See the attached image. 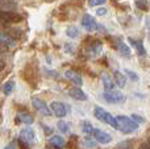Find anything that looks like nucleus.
Masks as SVG:
<instances>
[{
    "mask_svg": "<svg viewBox=\"0 0 150 149\" xmlns=\"http://www.w3.org/2000/svg\"><path fill=\"white\" fill-rule=\"evenodd\" d=\"M117 49H119V52L121 53L122 55H130V49H129V46H128L125 42H122V41H117Z\"/></svg>",
    "mask_w": 150,
    "mask_h": 149,
    "instance_id": "obj_18",
    "label": "nucleus"
},
{
    "mask_svg": "<svg viewBox=\"0 0 150 149\" xmlns=\"http://www.w3.org/2000/svg\"><path fill=\"white\" fill-rule=\"evenodd\" d=\"M129 149H130V148H129Z\"/></svg>",
    "mask_w": 150,
    "mask_h": 149,
    "instance_id": "obj_36",
    "label": "nucleus"
},
{
    "mask_svg": "<svg viewBox=\"0 0 150 149\" xmlns=\"http://www.w3.org/2000/svg\"><path fill=\"white\" fill-rule=\"evenodd\" d=\"M132 120L133 121H136V123H144V121H145V119L144 118H141V116H138V115H136V114H133L132 115Z\"/></svg>",
    "mask_w": 150,
    "mask_h": 149,
    "instance_id": "obj_28",
    "label": "nucleus"
},
{
    "mask_svg": "<svg viewBox=\"0 0 150 149\" xmlns=\"http://www.w3.org/2000/svg\"><path fill=\"white\" fill-rule=\"evenodd\" d=\"M95 118L98 119V120H100V121H103V123L111 126L112 128L117 129L116 118H115V116H112L111 114H109L108 111H105L104 108H101V107H96L95 108Z\"/></svg>",
    "mask_w": 150,
    "mask_h": 149,
    "instance_id": "obj_2",
    "label": "nucleus"
},
{
    "mask_svg": "<svg viewBox=\"0 0 150 149\" xmlns=\"http://www.w3.org/2000/svg\"><path fill=\"white\" fill-rule=\"evenodd\" d=\"M65 75H66V78L67 79H70L71 82H74L76 86H82L83 84V79H82V77L79 75L78 73H75V71L73 70H67L65 73Z\"/></svg>",
    "mask_w": 150,
    "mask_h": 149,
    "instance_id": "obj_12",
    "label": "nucleus"
},
{
    "mask_svg": "<svg viewBox=\"0 0 150 149\" xmlns=\"http://www.w3.org/2000/svg\"><path fill=\"white\" fill-rule=\"evenodd\" d=\"M148 144L150 145V137H149V140H148Z\"/></svg>",
    "mask_w": 150,
    "mask_h": 149,
    "instance_id": "obj_35",
    "label": "nucleus"
},
{
    "mask_svg": "<svg viewBox=\"0 0 150 149\" xmlns=\"http://www.w3.org/2000/svg\"><path fill=\"white\" fill-rule=\"evenodd\" d=\"M4 67H5V62L3 60H0V71L4 70Z\"/></svg>",
    "mask_w": 150,
    "mask_h": 149,
    "instance_id": "obj_34",
    "label": "nucleus"
},
{
    "mask_svg": "<svg viewBox=\"0 0 150 149\" xmlns=\"http://www.w3.org/2000/svg\"><path fill=\"white\" fill-rule=\"evenodd\" d=\"M115 77V82H116V84L119 87H124L125 83H127V78H125V75L122 73H120V71H115L113 74Z\"/></svg>",
    "mask_w": 150,
    "mask_h": 149,
    "instance_id": "obj_15",
    "label": "nucleus"
},
{
    "mask_svg": "<svg viewBox=\"0 0 150 149\" xmlns=\"http://www.w3.org/2000/svg\"><path fill=\"white\" fill-rule=\"evenodd\" d=\"M17 120H18V121H23V123H25V124H32V123L34 121V119H33V116L29 115V114L21 112V114H18Z\"/></svg>",
    "mask_w": 150,
    "mask_h": 149,
    "instance_id": "obj_17",
    "label": "nucleus"
},
{
    "mask_svg": "<svg viewBox=\"0 0 150 149\" xmlns=\"http://www.w3.org/2000/svg\"><path fill=\"white\" fill-rule=\"evenodd\" d=\"M82 25L84 29H87L88 32H93L98 29V23L95 21V18L91 15H84L82 18Z\"/></svg>",
    "mask_w": 150,
    "mask_h": 149,
    "instance_id": "obj_6",
    "label": "nucleus"
},
{
    "mask_svg": "<svg viewBox=\"0 0 150 149\" xmlns=\"http://www.w3.org/2000/svg\"><path fill=\"white\" fill-rule=\"evenodd\" d=\"M82 131L84 132V135H92V132H93L92 124H90L88 121H83L82 123Z\"/></svg>",
    "mask_w": 150,
    "mask_h": 149,
    "instance_id": "obj_20",
    "label": "nucleus"
},
{
    "mask_svg": "<svg viewBox=\"0 0 150 149\" xmlns=\"http://www.w3.org/2000/svg\"><path fill=\"white\" fill-rule=\"evenodd\" d=\"M4 149H16V144H15V143H11V144L7 145Z\"/></svg>",
    "mask_w": 150,
    "mask_h": 149,
    "instance_id": "obj_33",
    "label": "nucleus"
},
{
    "mask_svg": "<svg viewBox=\"0 0 150 149\" xmlns=\"http://www.w3.org/2000/svg\"><path fill=\"white\" fill-rule=\"evenodd\" d=\"M125 74H127V75L129 77L132 81H138V75L136 73H133L132 70H128V69H127V70H125Z\"/></svg>",
    "mask_w": 150,
    "mask_h": 149,
    "instance_id": "obj_25",
    "label": "nucleus"
},
{
    "mask_svg": "<svg viewBox=\"0 0 150 149\" xmlns=\"http://www.w3.org/2000/svg\"><path fill=\"white\" fill-rule=\"evenodd\" d=\"M13 87H15V82H13V81H9V82H7V83L4 84V87H3V91H4L5 95H9L11 92H12Z\"/></svg>",
    "mask_w": 150,
    "mask_h": 149,
    "instance_id": "obj_21",
    "label": "nucleus"
},
{
    "mask_svg": "<svg viewBox=\"0 0 150 149\" xmlns=\"http://www.w3.org/2000/svg\"><path fill=\"white\" fill-rule=\"evenodd\" d=\"M78 33H79V31H78L76 26H69V28L66 29V34H67L69 37H71V38L76 37V36H78Z\"/></svg>",
    "mask_w": 150,
    "mask_h": 149,
    "instance_id": "obj_22",
    "label": "nucleus"
},
{
    "mask_svg": "<svg viewBox=\"0 0 150 149\" xmlns=\"http://www.w3.org/2000/svg\"><path fill=\"white\" fill-rule=\"evenodd\" d=\"M7 52H8V46L0 44V54H3V53H7Z\"/></svg>",
    "mask_w": 150,
    "mask_h": 149,
    "instance_id": "obj_30",
    "label": "nucleus"
},
{
    "mask_svg": "<svg viewBox=\"0 0 150 149\" xmlns=\"http://www.w3.org/2000/svg\"><path fill=\"white\" fill-rule=\"evenodd\" d=\"M69 95L76 100H86L87 99V95H86L84 92H83V90L79 89V87H73V89H70L69 90Z\"/></svg>",
    "mask_w": 150,
    "mask_h": 149,
    "instance_id": "obj_11",
    "label": "nucleus"
},
{
    "mask_svg": "<svg viewBox=\"0 0 150 149\" xmlns=\"http://www.w3.org/2000/svg\"><path fill=\"white\" fill-rule=\"evenodd\" d=\"M146 4H148V3L144 1V0H137V1H136V5H137L140 9H145V11L148 9V5Z\"/></svg>",
    "mask_w": 150,
    "mask_h": 149,
    "instance_id": "obj_27",
    "label": "nucleus"
},
{
    "mask_svg": "<svg viewBox=\"0 0 150 149\" xmlns=\"http://www.w3.org/2000/svg\"><path fill=\"white\" fill-rule=\"evenodd\" d=\"M32 102H33L34 108H36L37 111H40V114H42V115H45V116L50 115V110H49V107L46 106V103H45L44 100H41L40 98H33Z\"/></svg>",
    "mask_w": 150,
    "mask_h": 149,
    "instance_id": "obj_7",
    "label": "nucleus"
},
{
    "mask_svg": "<svg viewBox=\"0 0 150 149\" xmlns=\"http://www.w3.org/2000/svg\"><path fill=\"white\" fill-rule=\"evenodd\" d=\"M34 139H36V136H34V132H33V129H32V128H25V129H23V131H21L20 140L25 141L26 144H33Z\"/></svg>",
    "mask_w": 150,
    "mask_h": 149,
    "instance_id": "obj_9",
    "label": "nucleus"
},
{
    "mask_svg": "<svg viewBox=\"0 0 150 149\" xmlns=\"http://www.w3.org/2000/svg\"><path fill=\"white\" fill-rule=\"evenodd\" d=\"M96 13H98L99 16H103V15H105V13H107V9H105V8H99Z\"/></svg>",
    "mask_w": 150,
    "mask_h": 149,
    "instance_id": "obj_31",
    "label": "nucleus"
},
{
    "mask_svg": "<svg viewBox=\"0 0 150 149\" xmlns=\"http://www.w3.org/2000/svg\"><path fill=\"white\" fill-rule=\"evenodd\" d=\"M138 149H150V145L148 144V143H142V144L140 145V148Z\"/></svg>",
    "mask_w": 150,
    "mask_h": 149,
    "instance_id": "obj_32",
    "label": "nucleus"
},
{
    "mask_svg": "<svg viewBox=\"0 0 150 149\" xmlns=\"http://www.w3.org/2000/svg\"><path fill=\"white\" fill-rule=\"evenodd\" d=\"M20 145H21V149H30L29 144H26V143L23 141V140H20Z\"/></svg>",
    "mask_w": 150,
    "mask_h": 149,
    "instance_id": "obj_29",
    "label": "nucleus"
},
{
    "mask_svg": "<svg viewBox=\"0 0 150 149\" xmlns=\"http://www.w3.org/2000/svg\"><path fill=\"white\" fill-rule=\"evenodd\" d=\"M17 9V3L15 0H0V11L15 12Z\"/></svg>",
    "mask_w": 150,
    "mask_h": 149,
    "instance_id": "obj_10",
    "label": "nucleus"
},
{
    "mask_svg": "<svg viewBox=\"0 0 150 149\" xmlns=\"http://www.w3.org/2000/svg\"><path fill=\"white\" fill-rule=\"evenodd\" d=\"M101 81H103V86H104V89H105V91H112V90H115L116 83H115L113 79H112L109 75L104 74L103 78H101Z\"/></svg>",
    "mask_w": 150,
    "mask_h": 149,
    "instance_id": "obj_14",
    "label": "nucleus"
},
{
    "mask_svg": "<svg viewBox=\"0 0 150 149\" xmlns=\"http://www.w3.org/2000/svg\"><path fill=\"white\" fill-rule=\"evenodd\" d=\"M57 127H58V129H59L62 133H67V132H69V124L66 123V121L59 120L57 123Z\"/></svg>",
    "mask_w": 150,
    "mask_h": 149,
    "instance_id": "obj_23",
    "label": "nucleus"
},
{
    "mask_svg": "<svg viewBox=\"0 0 150 149\" xmlns=\"http://www.w3.org/2000/svg\"><path fill=\"white\" fill-rule=\"evenodd\" d=\"M104 99L108 103H121L125 100V96L122 92L116 91V90H112V91H105L103 94Z\"/></svg>",
    "mask_w": 150,
    "mask_h": 149,
    "instance_id": "obj_4",
    "label": "nucleus"
},
{
    "mask_svg": "<svg viewBox=\"0 0 150 149\" xmlns=\"http://www.w3.org/2000/svg\"><path fill=\"white\" fill-rule=\"evenodd\" d=\"M92 136L95 137V140L98 143H100V144H108V143H111V140H112L111 135L107 133V132H104V131H101V129H95L93 128Z\"/></svg>",
    "mask_w": 150,
    "mask_h": 149,
    "instance_id": "obj_5",
    "label": "nucleus"
},
{
    "mask_svg": "<svg viewBox=\"0 0 150 149\" xmlns=\"http://www.w3.org/2000/svg\"><path fill=\"white\" fill-rule=\"evenodd\" d=\"M0 44L5 45V46H8V48H11V46H15L16 41H15V38H12V37H11L8 33L0 32Z\"/></svg>",
    "mask_w": 150,
    "mask_h": 149,
    "instance_id": "obj_13",
    "label": "nucleus"
},
{
    "mask_svg": "<svg viewBox=\"0 0 150 149\" xmlns=\"http://www.w3.org/2000/svg\"><path fill=\"white\" fill-rule=\"evenodd\" d=\"M129 41L136 46V49H137V52H138V54H140V55H145L146 54L145 48H144V45H142V42H141V41H134L133 38H129Z\"/></svg>",
    "mask_w": 150,
    "mask_h": 149,
    "instance_id": "obj_19",
    "label": "nucleus"
},
{
    "mask_svg": "<svg viewBox=\"0 0 150 149\" xmlns=\"http://www.w3.org/2000/svg\"><path fill=\"white\" fill-rule=\"evenodd\" d=\"M83 144H84V147L87 148H95L96 147V141L92 139H88V137H86L84 140H83Z\"/></svg>",
    "mask_w": 150,
    "mask_h": 149,
    "instance_id": "obj_24",
    "label": "nucleus"
},
{
    "mask_svg": "<svg viewBox=\"0 0 150 149\" xmlns=\"http://www.w3.org/2000/svg\"><path fill=\"white\" fill-rule=\"evenodd\" d=\"M50 144L55 148H63V145H65V139L61 136H53V137H50Z\"/></svg>",
    "mask_w": 150,
    "mask_h": 149,
    "instance_id": "obj_16",
    "label": "nucleus"
},
{
    "mask_svg": "<svg viewBox=\"0 0 150 149\" xmlns=\"http://www.w3.org/2000/svg\"><path fill=\"white\" fill-rule=\"evenodd\" d=\"M23 20V16L16 12H7L0 11V25H8V24H16Z\"/></svg>",
    "mask_w": 150,
    "mask_h": 149,
    "instance_id": "obj_3",
    "label": "nucleus"
},
{
    "mask_svg": "<svg viewBox=\"0 0 150 149\" xmlns=\"http://www.w3.org/2000/svg\"><path fill=\"white\" fill-rule=\"evenodd\" d=\"M105 3V0H88V4L91 7H96V5H103Z\"/></svg>",
    "mask_w": 150,
    "mask_h": 149,
    "instance_id": "obj_26",
    "label": "nucleus"
},
{
    "mask_svg": "<svg viewBox=\"0 0 150 149\" xmlns=\"http://www.w3.org/2000/svg\"><path fill=\"white\" fill-rule=\"evenodd\" d=\"M116 121H117V129L124 132V133L134 132L138 128V124L136 121H133L130 118H128V116H117Z\"/></svg>",
    "mask_w": 150,
    "mask_h": 149,
    "instance_id": "obj_1",
    "label": "nucleus"
},
{
    "mask_svg": "<svg viewBox=\"0 0 150 149\" xmlns=\"http://www.w3.org/2000/svg\"><path fill=\"white\" fill-rule=\"evenodd\" d=\"M50 108H52L53 114H54L55 116H58V118H65L66 116V107L63 103L53 102L52 104H50Z\"/></svg>",
    "mask_w": 150,
    "mask_h": 149,
    "instance_id": "obj_8",
    "label": "nucleus"
}]
</instances>
